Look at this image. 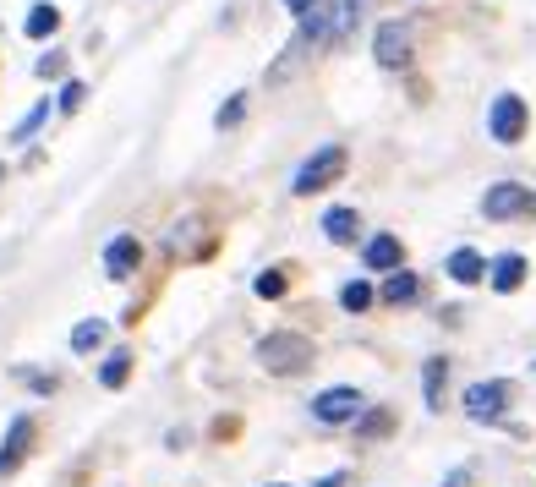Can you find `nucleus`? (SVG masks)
Segmentation results:
<instances>
[{
  "mask_svg": "<svg viewBox=\"0 0 536 487\" xmlns=\"http://www.w3.org/2000/svg\"><path fill=\"white\" fill-rule=\"evenodd\" d=\"M258 356H263L268 373L296 378V373H307V367H312V340H307V334H296V329H274L258 345Z\"/></svg>",
  "mask_w": 536,
  "mask_h": 487,
  "instance_id": "1",
  "label": "nucleus"
},
{
  "mask_svg": "<svg viewBox=\"0 0 536 487\" xmlns=\"http://www.w3.org/2000/svg\"><path fill=\"white\" fill-rule=\"evenodd\" d=\"M340 176H345V148H340V143H323L318 154L301 159V170L290 176V192H296V197H312V192L334 187Z\"/></svg>",
  "mask_w": 536,
  "mask_h": 487,
  "instance_id": "2",
  "label": "nucleus"
},
{
  "mask_svg": "<svg viewBox=\"0 0 536 487\" xmlns=\"http://www.w3.org/2000/svg\"><path fill=\"white\" fill-rule=\"evenodd\" d=\"M509 405H515V384L509 378H482V384L465 389V416L471 422H504Z\"/></svg>",
  "mask_w": 536,
  "mask_h": 487,
  "instance_id": "3",
  "label": "nucleus"
},
{
  "mask_svg": "<svg viewBox=\"0 0 536 487\" xmlns=\"http://www.w3.org/2000/svg\"><path fill=\"white\" fill-rule=\"evenodd\" d=\"M482 214L493 219V225H509V219H531L536 214V197L531 187H520V181H493L482 197Z\"/></svg>",
  "mask_w": 536,
  "mask_h": 487,
  "instance_id": "4",
  "label": "nucleus"
},
{
  "mask_svg": "<svg viewBox=\"0 0 536 487\" xmlns=\"http://www.w3.org/2000/svg\"><path fill=\"white\" fill-rule=\"evenodd\" d=\"M526 126H531V110H526L520 94H498L493 99V110H487V137H493V143L515 148L520 137H526Z\"/></svg>",
  "mask_w": 536,
  "mask_h": 487,
  "instance_id": "5",
  "label": "nucleus"
},
{
  "mask_svg": "<svg viewBox=\"0 0 536 487\" xmlns=\"http://www.w3.org/2000/svg\"><path fill=\"white\" fill-rule=\"evenodd\" d=\"M361 389H351V384H334V389H323L318 400H312V416L318 422H329V427H340V422H356L361 416Z\"/></svg>",
  "mask_w": 536,
  "mask_h": 487,
  "instance_id": "6",
  "label": "nucleus"
},
{
  "mask_svg": "<svg viewBox=\"0 0 536 487\" xmlns=\"http://www.w3.org/2000/svg\"><path fill=\"white\" fill-rule=\"evenodd\" d=\"M372 55H378L383 72L411 66V28H405V22H383V28L372 33Z\"/></svg>",
  "mask_w": 536,
  "mask_h": 487,
  "instance_id": "7",
  "label": "nucleus"
},
{
  "mask_svg": "<svg viewBox=\"0 0 536 487\" xmlns=\"http://www.w3.org/2000/svg\"><path fill=\"white\" fill-rule=\"evenodd\" d=\"M361 263H367V269H378V274H400V269H405L400 236H389V230H383V236H372L367 247H361Z\"/></svg>",
  "mask_w": 536,
  "mask_h": 487,
  "instance_id": "8",
  "label": "nucleus"
},
{
  "mask_svg": "<svg viewBox=\"0 0 536 487\" xmlns=\"http://www.w3.org/2000/svg\"><path fill=\"white\" fill-rule=\"evenodd\" d=\"M526 269H531V263L520 258V252H498V258L487 263V285H493L498 296H509V291H520V285H526Z\"/></svg>",
  "mask_w": 536,
  "mask_h": 487,
  "instance_id": "9",
  "label": "nucleus"
},
{
  "mask_svg": "<svg viewBox=\"0 0 536 487\" xmlns=\"http://www.w3.org/2000/svg\"><path fill=\"white\" fill-rule=\"evenodd\" d=\"M137 263H143V247H137V236H115L110 247H104V269H110V280H132Z\"/></svg>",
  "mask_w": 536,
  "mask_h": 487,
  "instance_id": "10",
  "label": "nucleus"
},
{
  "mask_svg": "<svg viewBox=\"0 0 536 487\" xmlns=\"http://www.w3.org/2000/svg\"><path fill=\"white\" fill-rule=\"evenodd\" d=\"M28 444H33V422H28V416H17V422L6 427V444H0V477H11V471L22 466Z\"/></svg>",
  "mask_w": 536,
  "mask_h": 487,
  "instance_id": "11",
  "label": "nucleus"
},
{
  "mask_svg": "<svg viewBox=\"0 0 536 487\" xmlns=\"http://www.w3.org/2000/svg\"><path fill=\"white\" fill-rule=\"evenodd\" d=\"M444 269H449V280H454V285H476V280H487V258H482V252H471V247H454Z\"/></svg>",
  "mask_w": 536,
  "mask_h": 487,
  "instance_id": "12",
  "label": "nucleus"
},
{
  "mask_svg": "<svg viewBox=\"0 0 536 487\" xmlns=\"http://www.w3.org/2000/svg\"><path fill=\"white\" fill-rule=\"evenodd\" d=\"M416 296H422V280H416L411 269L389 274V280H383V291H378V301H383V307H411Z\"/></svg>",
  "mask_w": 536,
  "mask_h": 487,
  "instance_id": "13",
  "label": "nucleus"
},
{
  "mask_svg": "<svg viewBox=\"0 0 536 487\" xmlns=\"http://www.w3.org/2000/svg\"><path fill=\"white\" fill-rule=\"evenodd\" d=\"M356 230H361L356 208H329V214H323V236H329L334 247H351V241H356Z\"/></svg>",
  "mask_w": 536,
  "mask_h": 487,
  "instance_id": "14",
  "label": "nucleus"
},
{
  "mask_svg": "<svg viewBox=\"0 0 536 487\" xmlns=\"http://www.w3.org/2000/svg\"><path fill=\"white\" fill-rule=\"evenodd\" d=\"M444 378H449V362H444V356H433V362L422 367V389H427V405H433V411L444 405Z\"/></svg>",
  "mask_w": 536,
  "mask_h": 487,
  "instance_id": "15",
  "label": "nucleus"
},
{
  "mask_svg": "<svg viewBox=\"0 0 536 487\" xmlns=\"http://www.w3.org/2000/svg\"><path fill=\"white\" fill-rule=\"evenodd\" d=\"M55 28H61V11H55V6H33L28 22H22V33H28V39H50Z\"/></svg>",
  "mask_w": 536,
  "mask_h": 487,
  "instance_id": "16",
  "label": "nucleus"
},
{
  "mask_svg": "<svg viewBox=\"0 0 536 487\" xmlns=\"http://www.w3.org/2000/svg\"><path fill=\"white\" fill-rule=\"evenodd\" d=\"M99 345H104V323H99V318H83V323L72 329V351H77V356H93Z\"/></svg>",
  "mask_w": 536,
  "mask_h": 487,
  "instance_id": "17",
  "label": "nucleus"
},
{
  "mask_svg": "<svg viewBox=\"0 0 536 487\" xmlns=\"http://www.w3.org/2000/svg\"><path fill=\"white\" fill-rule=\"evenodd\" d=\"M372 301H378V291H372L367 280H345V285H340V307H345V312H367Z\"/></svg>",
  "mask_w": 536,
  "mask_h": 487,
  "instance_id": "18",
  "label": "nucleus"
},
{
  "mask_svg": "<svg viewBox=\"0 0 536 487\" xmlns=\"http://www.w3.org/2000/svg\"><path fill=\"white\" fill-rule=\"evenodd\" d=\"M389 427H394V411H367V416H356V438H361V444L383 438Z\"/></svg>",
  "mask_w": 536,
  "mask_h": 487,
  "instance_id": "19",
  "label": "nucleus"
},
{
  "mask_svg": "<svg viewBox=\"0 0 536 487\" xmlns=\"http://www.w3.org/2000/svg\"><path fill=\"white\" fill-rule=\"evenodd\" d=\"M44 121H50V99H39V104H33L28 115H22V121H17V132H11V143H28V137L39 132Z\"/></svg>",
  "mask_w": 536,
  "mask_h": 487,
  "instance_id": "20",
  "label": "nucleus"
},
{
  "mask_svg": "<svg viewBox=\"0 0 536 487\" xmlns=\"http://www.w3.org/2000/svg\"><path fill=\"white\" fill-rule=\"evenodd\" d=\"M126 373H132V356H126V351H115L110 362L99 367V384H104V389H121V384H126Z\"/></svg>",
  "mask_w": 536,
  "mask_h": 487,
  "instance_id": "21",
  "label": "nucleus"
},
{
  "mask_svg": "<svg viewBox=\"0 0 536 487\" xmlns=\"http://www.w3.org/2000/svg\"><path fill=\"white\" fill-rule=\"evenodd\" d=\"M252 291L268 296V301H274V296H285V269H263L258 280H252Z\"/></svg>",
  "mask_w": 536,
  "mask_h": 487,
  "instance_id": "22",
  "label": "nucleus"
},
{
  "mask_svg": "<svg viewBox=\"0 0 536 487\" xmlns=\"http://www.w3.org/2000/svg\"><path fill=\"white\" fill-rule=\"evenodd\" d=\"M241 115H247V99H241V94H236V99H230V104H225V110H219V126H236V121H241Z\"/></svg>",
  "mask_w": 536,
  "mask_h": 487,
  "instance_id": "23",
  "label": "nucleus"
},
{
  "mask_svg": "<svg viewBox=\"0 0 536 487\" xmlns=\"http://www.w3.org/2000/svg\"><path fill=\"white\" fill-rule=\"evenodd\" d=\"M83 94H88L83 83H66V88H61V110H77V104H83Z\"/></svg>",
  "mask_w": 536,
  "mask_h": 487,
  "instance_id": "24",
  "label": "nucleus"
},
{
  "mask_svg": "<svg viewBox=\"0 0 536 487\" xmlns=\"http://www.w3.org/2000/svg\"><path fill=\"white\" fill-rule=\"evenodd\" d=\"M61 72H66L61 55H39V77H61Z\"/></svg>",
  "mask_w": 536,
  "mask_h": 487,
  "instance_id": "25",
  "label": "nucleus"
},
{
  "mask_svg": "<svg viewBox=\"0 0 536 487\" xmlns=\"http://www.w3.org/2000/svg\"><path fill=\"white\" fill-rule=\"evenodd\" d=\"M285 6H290V11H296V17H307V11H318V6H323V0H285Z\"/></svg>",
  "mask_w": 536,
  "mask_h": 487,
  "instance_id": "26",
  "label": "nucleus"
},
{
  "mask_svg": "<svg viewBox=\"0 0 536 487\" xmlns=\"http://www.w3.org/2000/svg\"><path fill=\"white\" fill-rule=\"evenodd\" d=\"M465 482H471V471H449L444 477V487H465Z\"/></svg>",
  "mask_w": 536,
  "mask_h": 487,
  "instance_id": "27",
  "label": "nucleus"
},
{
  "mask_svg": "<svg viewBox=\"0 0 536 487\" xmlns=\"http://www.w3.org/2000/svg\"><path fill=\"white\" fill-rule=\"evenodd\" d=\"M312 487H345V471H334V477H323V482H312Z\"/></svg>",
  "mask_w": 536,
  "mask_h": 487,
  "instance_id": "28",
  "label": "nucleus"
}]
</instances>
